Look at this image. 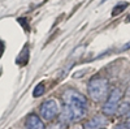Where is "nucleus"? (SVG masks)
Listing matches in <instances>:
<instances>
[{
    "label": "nucleus",
    "instance_id": "obj_1",
    "mask_svg": "<svg viewBox=\"0 0 130 129\" xmlns=\"http://www.w3.org/2000/svg\"><path fill=\"white\" fill-rule=\"evenodd\" d=\"M87 93L91 101L96 103H104L108 94H109V82L107 78L95 77L90 80L87 85Z\"/></svg>",
    "mask_w": 130,
    "mask_h": 129
},
{
    "label": "nucleus",
    "instance_id": "obj_2",
    "mask_svg": "<svg viewBox=\"0 0 130 129\" xmlns=\"http://www.w3.org/2000/svg\"><path fill=\"white\" fill-rule=\"evenodd\" d=\"M86 115V107L78 104H64L62 110H60V123L61 124H70L82 120Z\"/></svg>",
    "mask_w": 130,
    "mask_h": 129
},
{
    "label": "nucleus",
    "instance_id": "obj_3",
    "mask_svg": "<svg viewBox=\"0 0 130 129\" xmlns=\"http://www.w3.org/2000/svg\"><path fill=\"white\" fill-rule=\"evenodd\" d=\"M121 98H122V91L120 89L115 88L109 94H108L107 99L103 104V115L105 116H112L117 112L118 110V106H120V102H121Z\"/></svg>",
    "mask_w": 130,
    "mask_h": 129
},
{
    "label": "nucleus",
    "instance_id": "obj_4",
    "mask_svg": "<svg viewBox=\"0 0 130 129\" xmlns=\"http://www.w3.org/2000/svg\"><path fill=\"white\" fill-rule=\"evenodd\" d=\"M39 112H40V116L43 120H47V121H52L55 117L60 113V107H59V103L51 98V99H47L44 101L40 107H39Z\"/></svg>",
    "mask_w": 130,
    "mask_h": 129
},
{
    "label": "nucleus",
    "instance_id": "obj_5",
    "mask_svg": "<svg viewBox=\"0 0 130 129\" xmlns=\"http://www.w3.org/2000/svg\"><path fill=\"white\" fill-rule=\"evenodd\" d=\"M64 104H78V106H87V98L79 91L74 89H68L62 94Z\"/></svg>",
    "mask_w": 130,
    "mask_h": 129
},
{
    "label": "nucleus",
    "instance_id": "obj_6",
    "mask_svg": "<svg viewBox=\"0 0 130 129\" xmlns=\"http://www.w3.org/2000/svg\"><path fill=\"white\" fill-rule=\"evenodd\" d=\"M107 123H108L107 117H104L103 115H98L86 121L83 124V129H100V128L105 126Z\"/></svg>",
    "mask_w": 130,
    "mask_h": 129
},
{
    "label": "nucleus",
    "instance_id": "obj_7",
    "mask_svg": "<svg viewBox=\"0 0 130 129\" xmlns=\"http://www.w3.org/2000/svg\"><path fill=\"white\" fill-rule=\"evenodd\" d=\"M25 124H26L27 129H47L44 123H43V120L40 119L38 115H35V113L27 115Z\"/></svg>",
    "mask_w": 130,
    "mask_h": 129
},
{
    "label": "nucleus",
    "instance_id": "obj_8",
    "mask_svg": "<svg viewBox=\"0 0 130 129\" xmlns=\"http://www.w3.org/2000/svg\"><path fill=\"white\" fill-rule=\"evenodd\" d=\"M127 3L126 2H121V3H118V4H116L115 5V8L112 9V16L113 17H116L118 13H121V12H124V10L127 8Z\"/></svg>",
    "mask_w": 130,
    "mask_h": 129
},
{
    "label": "nucleus",
    "instance_id": "obj_9",
    "mask_svg": "<svg viewBox=\"0 0 130 129\" xmlns=\"http://www.w3.org/2000/svg\"><path fill=\"white\" fill-rule=\"evenodd\" d=\"M44 91H46V89H44V83L40 82V83H38V85L35 86L34 91H32V95H34L35 98H38V96H42L43 94H44Z\"/></svg>",
    "mask_w": 130,
    "mask_h": 129
},
{
    "label": "nucleus",
    "instance_id": "obj_10",
    "mask_svg": "<svg viewBox=\"0 0 130 129\" xmlns=\"http://www.w3.org/2000/svg\"><path fill=\"white\" fill-rule=\"evenodd\" d=\"M118 112H120V115H126L127 112H130V104L129 103H122L121 106H118Z\"/></svg>",
    "mask_w": 130,
    "mask_h": 129
},
{
    "label": "nucleus",
    "instance_id": "obj_11",
    "mask_svg": "<svg viewBox=\"0 0 130 129\" xmlns=\"http://www.w3.org/2000/svg\"><path fill=\"white\" fill-rule=\"evenodd\" d=\"M47 129H64V124H61L60 121H57V123H52Z\"/></svg>",
    "mask_w": 130,
    "mask_h": 129
},
{
    "label": "nucleus",
    "instance_id": "obj_12",
    "mask_svg": "<svg viewBox=\"0 0 130 129\" xmlns=\"http://www.w3.org/2000/svg\"><path fill=\"white\" fill-rule=\"evenodd\" d=\"M115 129H127V128H126L125 124H117V125L115 126Z\"/></svg>",
    "mask_w": 130,
    "mask_h": 129
},
{
    "label": "nucleus",
    "instance_id": "obj_13",
    "mask_svg": "<svg viewBox=\"0 0 130 129\" xmlns=\"http://www.w3.org/2000/svg\"><path fill=\"white\" fill-rule=\"evenodd\" d=\"M127 48H130V42H129V43H126V45H125L121 50H122V51H125V50H127Z\"/></svg>",
    "mask_w": 130,
    "mask_h": 129
},
{
    "label": "nucleus",
    "instance_id": "obj_14",
    "mask_svg": "<svg viewBox=\"0 0 130 129\" xmlns=\"http://www.w3.org/2000/svg\"><path fill=\"white\" fill-rule=\"evenodd\" d=\"M125 125H126V128H127V129H130V119L126 121V124H125Z\"/></svg>",
    "mask_w": 130,
    "mask_h": 129
},
{
    "label": "nucleus",
    "instance_id": "obj_15",
    "mask_svg": "<svg viewBox=\"0 0 130 129\" xmlns=\"http://www.w3.org/2000/svg\"><path fill=\"white\" fill-rule=\"evenodd\" d=\"M102 2H105V0H102Z\"/></svg>",
    "mask_w": 130,
    "mask_h": 129
},
{
    "label": "nucleus",
    "instance_id": "obj_16",
    "mask_svg": "<svg viewBox=\"0 0 130 129\" xmlns=\"http://www.w3.org/2000/svg\"><path fill=\"white\" fill-rule=\"evenodd\" d=\"M129 21H130V20H129Z\"/></svg>",
    "mask_w": 130,
    "mask_h": 129
}]
</instances>
